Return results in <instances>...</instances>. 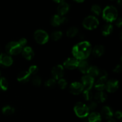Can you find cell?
Wrapping results in <instances>:
<instances>
[{
  "mask_svg": "<svg viewBox=\"0 0 122 122\" xmlns=\"http://www.w3.org/2000/svg\"><path fill=\"white\" fill-rule=\"evenodd\" d=\"M83 85L81 83L78 82H75L71 83L70 86V91L73 95H79L83 92Z\"/></svg>",
  "mask_w": 122,
  "mask_h": 122,
  "instance_id": "11",
  "label": "cell"
},
{
  "mask_svg": "<svg viewBox=\"0 0 122 122\" xmlns=\"http://www.w3.org/2000/svg\"><path fill=\"white\" fill-rule=\"evenodd\" d=\"M58 86L61 88V89H64L66 88L67 85V82L66 80L64 79H60L58 80V82H57Z\"/></svg>",
  "mask_w": 122,
  "mask_h": 122,
  "instance_id": "33",
  "label": "cell"
},
{
  "mask_svg": "<svg viewBox=\"0 0 122 122\" xmlns=\"http://www.w3.org/2000/svg\"><path fill=\"white\" fill-rule=\"evenodd\" d=\"M105 51L104 47L101 45H97L95 46L93 50H92V53L95 57H100L104 54Z\"/></svg>",
  "mask_w": 122,
  "mask_h": 122,
  "instance_id": "19",
  "label": "cell"
},
{
  "mask_svg": "<svg viewBox=\"0 0 122 122\" xmlns=\"http://www.w3.org/2000/svg\"><path fill=\"white\" fill-rule=\"evenodd\" d=\"M83 96L86 101H90L92 99L93 94L91 89H83Z\"/></svg>",
  "mask_w": 122,
  "mask_h": 122,
  "instance_id": "28",
  "label": "cell"
},
{
  "mask_svg": "<svg viewBox=\"0 0 122 122\" xmlns=\"http://www.w3.org/2000/svg\"><path fill=\"white\" fill-rule=\"evenodd\" d=\"M100 69H99L97 67L90 66L86 73L88 74V75L92 77L93 78H95V77H98V76L99 73H100Z\"/></svg>",
  "mask_w": 122,
  "mask_h": 122,
  "instance_id": "23",
  "label": "cell"
},
{
  "mask_svg": "<svg viewBox=\"0 0 122 122\" xmlns=\"http://www.w3.org/2000/svg\"><path fill=\"white\" fill-rule=\"evenodd\" d=\"M107 82V78L99 77L98 80L95 85V89L98 91H103L106 88V85Z\"/></svg>",
  "mask_w": 122,
  "mask_h": 122,
  "instance_id": "16",
  "label": "cell"
},
{
  "mask_svg": "<svg viewBox=\"0 0 122 122\" xmlns=\"http://www.w3.org/2000/svg\"><path fill=\"white\" fill-rule=\"evenodd\" d=\"M79 60L75 58H69L63 63V67L69 70H73L77 68Z\"/></svg>",
  "mask_w": 122,
  "mask_h": 122,
  "instance_id": "8",
  "label": "cell"
},
{
  "mask_svg": "<svg viewBox=\"0 0 122 122\" xmlns=\"http://www.w3.org/2000/svg\"><path fill=\"white\" fill-rule=\"evenodd\" d=\"M54 1V2H57V3H61V2H64V0H53Z\"/></svg>",
  "mask_w": 122,
  "mask_h": 122,
  "instance_id": "40",
  "label": "cell"
},
{
  "mask_svg": "<svg viewBox=\"0 0 122 122\" xmlns=\"http://www.w3.org/2000/svg\"><path fill=\"white\" fill-rule=\"evenodd\" d=\"M91 11L95 15H99L102 13V10H101L100 6L98 5H94L91 7Z\"/></svg>",
  "mask_w": 122,
  "mask_h": 122,
  "instance_id": "30",
  "label": "cell"
},
{
  "mask_svg": "<svg viewBox=\"0 0 122 122\" xmlns=\"http://www.w3.org/2000/svg\"><path fill=\"white\" fill-rule=\"evenodd\" d=\"M34 39L38 44L44 45L48 41L49 35L44 30L38 29L35 32Z\"/></svg>",
  "mask_w": 122,
  "mask_h": 122,
  "instance_id": "6",
  "label": "cell"
},
{
  "mask_svg": "<svg viewBox=\"0 0 122 122\" xmlns=\"http://www.w3.org/2000/svg\"><path fill=\"white\" fill-rule=\"evenodd\" d=\"M1 71H0V77H1Z\"/></svg>",
  "mask_w": 122,
  "mask_h": 122,
  "instance_id": "44",
  "label": "cell"
},
{
  "mask_svg": "<svg viewBox=\"0 0 122 122\" xmlns=\"http://www.w3.org/2000/svg\"><path fill=\"white\" fill-rule=\"evenodd\" d=\"M101 116L106 119H110L113 116V112L112 108L108 106H104L101 110Z\"/></svg>",
  "mask_w": 122,
  "mask_h": 122,
  "instance_id": "18",
  "label": "cell"
},
{
  "mask_svg": "<svg viewBox=\"0 0 122 122\" xmlns=\"http://www.w3.org/2000/svg\"><path fill=\"white\" fill-rule=\"evenodd\" d=\"M22 56L25 59L31 60L34 57V51L30 46H25L22 49Z\"/></svg>",
  "mask_w": 122,
  "mask_h": 122,
  "instance_id": "14",
  "label": "cell"
},
{
  "mask_svg": "<svg viewBox=\"0 0 122 122\" xmlns=\"http://www.w3.org/2000/svg\"><path fill=\"white\" fill-rule=\"evenodd\" d=\"M13 60L10 56L7 54H0V66L4 67H9L12 65Z\"/></svg>",
  "mask_w": 122,
  "mask_h": 122,
  "instance_id": "12",
  "label": "cell"
},
{
  "mask_svg": "<svg viewBox=\"0 0 122 122\" xmlns=\"http://www.w3.org/2000/svg\"><path fill=\"white\" fill-rule=\"evenodd\" d=\"M63 36V33L61 31H54L51 35V38L53 41H57L60 39Z\"/></svg>",
  "mask_w": 122,
  "mask_h": 122,
  "instance_id": "27",
  "label": "cell"
},
{
  "mask_svg": "<svg viewBox=\"0 0 122 122\" xmlns=\"http://www.w3.org/2000/svg\"><path fill=\"white\" fill-rule=\"evenodd\" d=\"M107 122H116V121L114 119H113V118H111V119H108Z\"/></svg>",
  "mask_w": 122,
  "mask_h": 122,
  "instance_id": "41",
  "label": "cell"
},
{
  "mask_svg": "<svg viewBox=\"0 0 122 122\" xmlns=\"http://www.w3.org/2000/svg\"><path fill=\"white\" fill-rule=\"evenodd\" d=\"M122 66L120 64H118L116 66L114 67V69H113V71L114 73H120L122 71Z\"/></svg>",
  "mask_w": 122,
  "mask_h": 122,
  "instance_id": "37",
  "label": "cell"
},
{
  "mask_svg": "<svg viewBox=\"0 0 122 122\" xmlns=\"http://www.w3.org/2000/svg\"><path fill=\"white\" fill-rule=\"evenodd\" d=\"M74 111L76 115L81 119H85L89 114L88 106L82 102H77L74 107Z\"/></svg>",
  "mask_w": 122,
  "mask_h": 122,
  "instance_id": "3",
  "label": "cell"
},
{
  "mask_svg": "<svg viewBox=\"0 0 122 122\" xmlns=\"http://www.w3.org/2000/svg\"><path fill=\"white\" fill-rule=\"evenodd\" d=\"M114 116H115V117L117 119H119V120H121L122 119V114L121 112H120V111H117V112H116L115 114H114Z\"/></svg>",
  "mask_w": 122,
  "mask_h": 122,
  "instance_id": "38",
  "label": "cell"
},
{
  "mask_svg": "<svg viewBox=\"0 0 122 122\" xmlns=\"http://www.w3.org/2000/svg\"><path fill=\"white\" fill-rule=\"evenodd\" d=\"M82 84L84 89H91L94 84V78L89 75H85L82 77Z\"/></svg>",
  "mask_w": 122,
  "mask_h": 122,
  "instance_id": "10",
  "label": "cell"
},
{
  "mask_svg": "<svg viewBox=\"0 0 122 122\" xmlns=\"http://www.w3.org/2000/svg\"><path fill=\"white\" fill-rule=\"evenodd\" d=\"M67 21L66 17L62 15L56 14L52 17L51 20V23L53 26H59Z\"/></svg>",
  "mask_w": 122,
  "mask_h": 122,
  "instance_id": "13",
  "label": "cell"
},
{
  "mask_svg": "<svg viewBox=\"0 0 122 122\" xmlns=\"http://www.w3.org/2000/svg\"><path fill=\"white\" fill-rule=\"evenodd\" d=\"M78 33V29L76 27H71L67 30L66 32L67 36L69 38H73Z\"/></svg>",
  "mask_w": 122,
  "mask_h": 122,
  "instance_id": "26",
  "label": "cell"
},
{
  "mask_svg": "<svg viewBox=\"0 0 122 122\" xmlns=\"http://www.w3.org/2000/svg\"><path fill=\"white\" fill-rule=\"evenodd\" d=\"M32 82L33 85L36 86H39L42 83L41 78L38 76H33L32 79Z\"/></svg>",
  "mask_w": 122,
  "mask_h": 122,
  "instance_id": "31",
  "label": "cell"
},
{
  "mask_svg": "<svg viewBox=\"0 0 122 122\" xmlns=\"http://www.w3.org/2000/svg\"><path fill=\"white\" fill-rule=\"evenodd\" d=\"M23 48L20 46L18 42H10L7 44L5 46V51L7 54L10 55H17L20 54L22 51Z\"/></svg>",
  "mask_w": 122,
  "mask_h": 122,
  "instance_id": "5",
  "label": "cell"
},
{
  "mask_svg": "<svg viewBox=\"0 0 122 122\" xmlns=\"http://www.w3.org/2000/svg\"><path fill=\"white\" fill-rule=\"evenodd\" d=\"M83 26L88 30H94L99 25V20L93 15H89L85 18L82 23Z\"/></svg>",
  "mask_w": 122,
  "mask_h": 122,
  "instance_id": "4",
  "label": "cell"
},
{
  "mask_svg": "<svg viewBox=\"0 0 122 122\" xmlns=\"http://www.w3.org/2000/svg\"><path fill=\"white\" fill-rule=\"evenodd\" d=\"M102 116L97 112H92L88 115V120L89 122H101Z\"/></svg>",
  "mask_w": 122,
  "mask_h": 122,
  "instance_id": "20",
  "label": "cell"
},
{
  "mask_svg": "<svg viewBox=\"0 0 122 122\" xmlns=\"http://www.w3.org/2000/svg\"><path fill=\"white\" fill-rule=\"evenodd\" d=\"M89 67H90V66H89V64L88 63V62L85 60L79 61V65L77 67L79 68V70L82 73L85 74L88 71Z\"/></svg>",
  "mask_w": 122,
  "mask_h": 122,
  "instance_id": "21",
  "label": "cell"
},
{
  "mask_svg": "<svg viewBox=\"0 0 122 122\" xmlns=\"http://www.w3.org/2000/svg\"><path fill=\"white\" fill-rule=\"evenodd\" d=\"M74 1H75L76 2H79V3H81V2H84L85 0H74Z\"/></svg>",
  "mask_w": 122,
  "mask_h": 122,
  "instance_id": "42",
  "label": "cell"
},
{
  "mask_svg": "<svg viewBox=\"0 0 122 122\" xmlns=\"http://www.w3.org/2000/svg\"><path fill=\"white\" fill-rule=\"evenodd\" d=\"M88 107L89 108V111L90 110H94L97 108L98 106V102H97L95 101H91V102H89V104L88 105Z\"/></svg>",
  "mask_w": 122,
  "mask_h": 122,
  "instance_id": "35",
  "label": "cell"
},
{
  "mask_svg": "<svg viewBox=\"0 0 122 122\" xmlns=\"http://www.w3.org/2000/svg\"><path fill=\"white\" fill-rule=\"evenodd\" d=\"M30 78V75L29 73L27 71H23L18 75L17 81L21 83H26L29 82Z\"/></svg>",
  "mask_w": 122,
  "mask_h": 122,
  "instance_id": "17",
  "label": "cell"
},
{
  "mask_svg": "<svg viewBox=\"0 0 122 122\" xmlns=\"http://www.w3.org/2000/svg\"><path fill=\"white\" fill-rule=\"evenodd\" d=\"M8 83L5 77H0V89L2 91H6L8 89Z\"/></svg>",
  "mask_w": 122,
  "mask_h": 122,
  "instance_id": "29",
  "label": "cell"
},
{
  "mask_svg": "<svg viewBox=\"0 0 122 122\" xmlns=\"http://www.w3.org/2000/svg\"><path fill=\"white\" fill-rule=\"evenodd\" d=\"M92 52V46L88 41H82L73 47L72 54L78 60H85L88 58Z\"/></svg>",
  "mask_w": 122,
  "mask_h": 122,
  "instance_id": "1",
  "label": "cell"
},
{
  "mask_svg": "<svg viewBox=\"0 0 122 122\" xmlns=\"http://www.w3.org/2000/svg\"><path fill=\"white\" fill-rule=\"evenodd\" d=\"M118 16V11L113 6H107L102 11V17L107 22L112 23L115 21Z\"/></svg>",
  "mask_w": 122,
  "mask_h": 122,
  "instance_id": "2",
  "label": "cell"
},
{
  "mask_svg": "<svg viewBox=\"0 0 122 122\" xmlns=\"http://www.w3.org/2000/svg\"><path fill=\"white\" fill-rule=\"evenodd\" d=\"M117 3H118V4L119 5L121 6L122 5V0H118Z\"/></svg>",
  "mask_w": 122,
  "mask_h": 122,
  "instance_id": "43",
  "label": "cell"
},
{
  "mask_svg": "<svg viewBox=\"0 0 122 122\" xmlns=\"http://www.w3.org/2000/svg\"><path fill=\"white\" fill-rule=\"evenodd\" d=\"M113 30V25L110 23H107L106 24V25L102 27L101 32H102V34L104 36H106L109 35L112 32Z\"/></svg>",
  "mask_w": 122,
  "mask_h": 122,
  "instance_id": "24",
  "label": "cell"
},
{
  "mask_svg": "<svg viewBox=\"0 0 122 122\" xmlns=\"http://www.w3.org/2000/svg\"><path fill=\"white\" fill-rule=\"evenodd\" d=\"M2 112L5 115L10 116L14 114V112H15V110H14V108L13 107H11V106H6L2 108Z\"/></svg>",
  "mask_w": 122,
  "mask_h": 122,
  "instance_id": "25",
  "label": "cell"
},
{
  "mask_svg": "<svg viewBox=\"0 0 122 122\" xmlns=\"http://www.w3.org/2000/svg\"><path fill=\"white\" fill-rule=\"evenodd\" d=\"M69 9H70V6L67 2H61L57 8V12H58V15L63 16L69 12Z\"/></svg>",
  "mask_w": 122,
  "mask_h": 122,
  "instance_id": "15",
  "label": "cell"
},
{
  "mask_svg": "<svg viewBox=\"0 0 122 122\" xmlns=\"http://www.w3.org/2000/svg\"><path fill=\"white\" fill-rule=\"evenodd\" d=\"M116 25L117 27H121L122 25V20L121 18H119L117 20L116 23Z\"/></svg>",
  "mask_w": 122,
  "mask_h": 122,
  "instance_id": "39",
  "label": "cell"
},
{
  "mask_svg": "<svg viewBox=\"0 0 122 122\" xmlns=\"http://www.w3.org/2000/svg\"><path fill=\"white\" fill-rule=\"evenodd\" d=\"M119 86V82L117 80L111 79L106 82L105 89L110 93H113L116 91Z\"/></svg>",
  "mask_w": 122,
  "mask_h": 122,
  "instance_id": "9",
  "label": "cell"
},
{
  "mask_svg": "<svg viewBox=\"0 0 122 122\" xmlns=\"http://www.w3.org/2000/svg\"><path fill=\"white\" fill-rule=\"evenodd\" d=\"M107 94L103 91H98L94 96V98L97 102H104L107 100Z\"/></svg>",
  "mask_w": 122,
  "mask_h": 122,
  "instance_id": "22",
  "label": "cell"
},
{
  "mask_svg": "<svg viewBox=\"0 0 122 122\" xmlns=\"http://www.w3.org/2000/svg\"><path fill=\"white\" fill-rule=\"evenodd\" d=\"M29 73H30V75H35L37 73V72L38 71V67L36 65H32L29 68L28 70Z\"/></svg>",
  "mask_w": 122,
  "mask_h": 122,
  "instance_id": "34",
  "label": "cell"
},
{
  "mask_svg": "<svg viewBox=\"0 0 122 122\" xmlns=\"http://www.w3.org/2000/svg\"><path fill=\"white\" fill-rule=\"evenodd\" d=\"M56 84H57L56 80H55L54 79H50L45 82V85L48 88H52L56 86Z\"/></svg>",
  "mask_w": 122,
  "mask_h": 122,
  "instance_id": "32",
  "label": "cell"
},
{
  "mask_svg": "<svg viewBox=\"0 0 122 122\" xmlns=\"http://www.w3.org/2000/svg\"><path fill=\"white\" fill-rule=\"evenodd\" d=\"M18 42H19V44H20V46H21V47L24 48L26 46V44H27V40H26V39H25V38H21V39H20V40L18 41Z\"/></svg>",
  "mask_w": 122,
  "mask_h": 122,
  "instance_id": "36",
  "label": "cell"
},
{
  "mask_svg": "<svg viewBox=\"0 0 122 122\" xmlns=\"http://www.w3.org/2000/svg\"><path fill=\"white\" fill-rule=\"evenodd\" d=\"M51 73L53 76V79L55 80L60 79L63 78L64 75V67L63 66L60 64L52 68Z\"/></svg>",
  "mask_w": 122,
  "mask_h": 122,
  "instance_id": "7",
  "label": "cell"
}]
</instances>
